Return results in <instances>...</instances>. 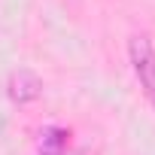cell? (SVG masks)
Here are the masks:
<instances>
[{
    "label": "cell",
    "instance_id": "obj_1",
    "mask_svg": "<svg viewBox=\"0 0 155 155\" xmlns=\"http://www.w3.org/2000/svg\"><path fill=\"white\" fill-rule=\"evenodd\" d=\"M128 61L137 76V85L149 104H155V43L149 34H134L128 40Z\"/></svg>",
    "mask_w": 155,
    "mask_h": 155
},
{
    "label": "cell",
    "instance_id": "obj_2",
    "mask_svg": "<svg viewBox=\"0 0 155 155\" xmlns=\"http://www.w3.org/2000/svg\"><path fill=\"white\" fill-rule=\"evenodd\" d=\"M6 94H9V101L18 104V107L34 104V101H40V94H43V79H40L31 67H18V70L9 73Z\"/></svg>",
    "mask_w": 155,
    "mask_h": 155
},
{
    "label": "cell",
    "instance_id": "obj_3",
    "mask_svg": "<svg viewBox=\"0 0 155 155\" xmlns=\"http://www.w3.org/2000/svg\"><path fill=\"white\" fill-rule=\"evenodd\" d=\"M70 149V131L64 128H46L40 137V155H61Z\"/></svg>",
    "mask_w": 155,
    "mask_h": 155
},
{
    "label": "cell",
    "instance_id": "obj_4",
    "mask_svg": "<svg viewBox=\"0 0 155 155\" xmlns=\"http://www.w3.org/2000/svg\"><path fill=\"white\" fill-rule=\"evenodd\" d=\"M61 155H85L82 149H67V152H61Z\"/></svg>",
    "mask_w": 155,
    "mask_h": 155
}]
</instances>
